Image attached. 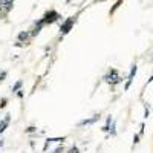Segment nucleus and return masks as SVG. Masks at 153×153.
<instances>
[{
  "mask_svg": "<svg viewBox=\"0 0 153 153\" xmlns=\"http://www.w3.org/2000/svg\"><path fill=\"white\" fill-rule=\"evenodd\" d=\"M0 74H2V72H0Z\"/></svg>",
  "mask_w": 153,
  "mask_h": 153,
  "instance_id": "obj_26",
  "label": "nucleus"
},
{
  "mask_svg": "<svg viewBox=\"0 0 153 153\" xmlns=\"http://www.w3.org/2000/svg\"><path fill=\"white\" fill-rule=\"evenodd\" d=\"M68 2H69V0H68Z\"/></svg>",
  "mask_w": 153,
  "mask_h": 153,
  "instance_id": "obj_25",
  "label": "nucleus"
},
{
  "mask_svg": "<svg viewBox=\"0 0 153 153\" xmlns=\"http://www.w3.org/2000/svg\"><path fill=\"white\" fill-rule=\"evenodd\" d=\"M98 120H100V113L94 115L92 118H87V120H83V121H80V123H78V126H80V127H84V126H91V124L97 123Z\"/></svg>",
  "mask_w": 153,
  "mask_h": 153,
  "instance_id": "obj_8",
  "label": "nucleus"
},
{
  "mask_svg": "<svg viewBox=\"0 0 153 153\" xmlns=\"http://www.w3.org/2000/svg\"><path fill=\"white\" fill-rule=\"evenodd\" d=\"M60 19V16H58V12L57 11H54V9H51V11H48L46 14L42 17V22L45 23V25H51V23H54V22H57Z\"/></svg>",
  "mask_w": 153,
  "mask_h": 153,
  "instance_id": "obj_2",
  "label": "nucleus"
},
{
  "mask_svg": "<svg viewBox=\"0 0 153 153\" xmlns=\"http://www.w3.org/2000/svg\"><path fill=\"white\" fill-rule=\"evenodd\" d=\"M6 72H2V74H0V81H5V78H6Z\"/></svg>",
  "mask_w": 153,
  "mask_h": 153,
  "instance_id": "obj_18",
  "label": "nucleus"
},
{
  "mask_svg": "<svg viewBox=\"0 0 153 153\" xmlns=\"http://www.w3.org/2000/svg\"><path fill=\"white\" fill-rule=\"evenodd\" d=\"M136 72H138V66H136V65H132L130 72H129V75H127V81H126V84H124V91H129V89H130V86H132V83H133V78H135Z\"/></svg>",
  "mask_w": 153,
  "mask_h": 153,
  "instance_id": "obj_4",
  "label": "nucleus"
},
{
  "mask_svg": "<svg viewBox=\"0 0 153 153\" xmlns=\"http://www.w3.org/2000/svg\"><path fill=\"white\" fill-rule=\"evenodd\" d=\"M14 6V0H0V9H2L3 16H6L8 12Z\"/></svg>",
  "mask_w": 153,
  "mask_h": 153,
  "instance_id": "obj_5",
  "label": "nucleus"
},
{
  "mask_svg": "<svg viewBox=\"0 0 153 153\" xmlns=\"http://www.w3.org/2000/svg\"><path fill=\"white\" fill-rule=\"evenodd\" d=\"M121 5H123V0H117V2H115V3H113V6H112V9L109 11V16H113V14H115V11H117V9H118V8L121 6Z\"/></svg>",
  "mask_w": 153,
  "mask_h": 153,
  "instance_id": "obj_9",
  "label": "nucleus"
},
{
  "mask_svg": "<svg viewBox=\"0 0 153 153\" xmlns=\"http://www.w3.org/2000/svg\"><path fill=\"white\" fill-rule=\"evenodd\" d=\"M0 121H2V117H0Z\"/></svg>",
  "mask_w": 153,
  "mask_h": 153,
  "instance_id": "obj_24",
  "label": "nucleus"
},
{
  "mask_svg": "<svg viewBox=\"0 0 153 153\" xmlns=\"http://www.w3.org/2000/svg\"><path fill=\"white\" fill-rule=\"evenodd\" d=\"M106 83H109L112 87H115L117 84H120V83H123L124 81V78L120 75V72L115 69V68H110L109 71H107V74L104 75V78H103Z\"/></svg>",
  "mask_w": 153,
  "mask_h": 153,
  "instance_id": "obj_1",
  "label": "nucleus"
},
{
  "mask_svg": "<svg viewBox=\"0 0 153 153\" xmlns=\"http://www.w3.org/2000/svg\"><path fill=\"white\" fill-rule=\"evenodd\" d=\"M43 26H45V23H43V22H42V19H40V20H38V22L34 25V28L31 29V37H35V35L40 34V31L43 29Z\"/></svg>",
  "mask_w": 153,
  "mask_h": 153,
  "instance_id": "obj_7",
  "label": "nucleus"
},
{
  "mask_svg": "<svg viewBox=\"0 0 153 153\" xmlns=\"http://www.w3.org/2000/svg\"><path fill=\"white\" fill-rule=\"evenodd\" d=\"M22 86H23V81L22 80H19L14 86H12V92H14V94H17L19 91H20V89H22Z\"/></svg>",
  "mask_w": 153,
  "mask_h": 153,
  "instance_id": "obj_11",
  "label": "nucleus"
},
{
  "mask_svg": "<svg viewBox=\"0 0 153 153\" xmlns=\"http://www.w3.org/2000/svg\"><path fill=\"white\" fill-rule=\"evenodd\" d=\"M8 126H9V121H6V120H2V121H0V135H2V133L8 129Z\"/></svg>",
  "mask_w": 153,
  "mask_h": 153,
  "instance_id": "obj_10",
  "label": "nucleus"
},
{
  "mask_svg": "<svg viewBox=\"0 0 153 153\" xmlns=\"http://www.w3.org/2000/svg\"><path fill=\"white\" fill-rule=\"evenodd\" d=\"M26 133H34V132H37V127H34V126H29L26 130H25Z\"/></svg>",
  "mask_w": 153,
  "mask_h": 153,
  "instance_id": "obj_15",
  "label": "nucleus"
},
{
  "mask_svg": "<svg viewBox=\"0 0 153 153\" xmlns=\"http://www.w3.org/2000/svg\"><path fill=\"white\" fill-rule=\"evenodd\" d=\"M144 129H146V126H144V123H141V130H139V135H144Z\"/></svg>",
  "mask_w": 153,
  "mask_h": 153,
  "instance_id": "obj_20",
  "label": "nucleus"
},
{
  "mask_svg": "<svg viewBox=\"0 0 153 153\" xmlns=\"http://www.w3.org/2000/svg\"><path fill=\"white\" fill-rule=\"evenodd\" d=\"M3 144H5V139L0 138V147H3Z\"/></svg>",
  "mask_w": 153,
  "mask_h": 153,
  "instance_id": "obj_22",
  "label": "nucleus"
},
{
  "mask_svg": "<svg viewBox=\"0 0 153 153\" xmlns=\"http://www.w3.org/2000/svg\"><path fill=\"white\" fill-rule=\"evenodd\" d=\"M17 97H19V98H23V91H19V92H17Z\"/></svg>",
  "mask_w": 153,
  "mask_h": 153,
  "instance_id": "obj_21",
  "label": "nucleus"
},
{
  "mask_svg": "<svg viewBox=\"0 0 153 153\" xmlns=\"http://www.w3.org/2000/svg\"><path fill=\"white\" fill-rule=\"evenodd\" d=\"M29 38H31V32H29V31H22V32H19V35H17V42H19V43H28Z\"/></svg>",
  "mask_w": 153,
  "mask_h": 153,
  "instance_id": "obj_6",
  "label": "nucleus"
},
{
  "mask_svg": "<svg viewBox=\"0 0 153 153\" xmlns=\"http://www.w3.org/2000/svg\"><path fill=\"white\" fill-rule=\"evenodd\" d=\"M65 136H61V138H49V141L51 143H63V141H65Z\"/></svg>",
  "mask_w": 153,
  "mask_h": 153,
  "instance_id": "obj_13",
  "label": "nucleus"
},
{
  "mask_svg": "<svg viewBox=\"0 0 153 153\" xmlns=\"http://www.w3.org/2000/svg\"><path fill=\"white\" fill-rule=\"evenodd\" d=\"M139 138H141V135H139V133H135L133 135V146H136L139 143Z\"/></svg>",
  "mask_w": 153,
  "mask_h": 153,
  "instance_id": "obj_14",
  "label": "nucleus"
},
{
  "mask_svg": "<svg viewBox=\"0 0 153 153\" xmlns=\"http://www.w3.org/2000/svg\"><path fill=\"white\" fill-rule=\"evenodd\" d=\"M69 153H80V150H78V147H76V146H72L69 149Z\"/></svg>",
  "mask_w": 153,
  "mask_h": 153,
  "instance_id": "obj_16",
  "label": "nucleus"
},
{
  "mask_svg": "<svg viewBox=\"0 0 153 153\" xmlns=\"http://www.w3.org/2000/svg\"><path fill=\"white\" fill-rule=\"evenodd\" d=\"M149 115H150V110H149V107H146V110H144V118H149Z\"/></svg>",
  "mask_w": 153,
  "mask_h": 153,
  "instance_id": "obj_19",
  "label": "nucleus"
},
{
  "mask_svg": "<svg viewBox=\"0 0 153 153\" xmlns=\"http://www.w3.org/2000/svg\"><path fill=\"white\" fill-rule=\"evenodd\" d=\"M75 19H76V17H69V19H66V22H63V23H61V26H60V32H61L63 35H66V34L72 29L74 23H75Z\"/></svg>",
  "mask_w": 153,
  "mask_h": 153,
  "instance_id": "obj_3",
  "label": "nucleus"
},
{
  "mask_svg": "<svg viewBox=\"0 0 153 153\" xmlns=\"http://www.w3.org/2000/svg\"><path fill=\"white\" fill-rule=\"evenodd\" d=\"M152 81H153V75H152V76H150V78L147 80V84H149V83H152Z\"/></svg>",
  "mask_w": 153,
  "mask_h": 153,
  "instance_id": "obj_23",
  "label": "nucleus"
},
{
  "mask_svg": "<svg viewBox=\"0 0 153 153\" xmlns=\"http://www.w3.org/2000/svg\"><path fill=\"white\" fill-rule=\"evenodd\" d=\"M54 153H65V147H63V146H58V147L54 150Z\"/></svg>",
  "mask_w": 153,
  "mask_h": 153,
  "instance_id": "obj_17",
  "label": "nucleus"
},
{
  "mask_svg": "<svg viewBox=\"0 0 153 153\" xmlns=\"http://www.w3.org/2000/svg\"><path fill=\"white\" fill-rule=\"evenodd\" d=\"M8 98L6 97H3V98H0V110H2V109H5L6 107V104H8Z\"/></svg>",
  "mask_w": 153,
  "mask_h": 153,
  "instance_id": "obj_12",
  "label": "nucleus"
}]
</instances>
